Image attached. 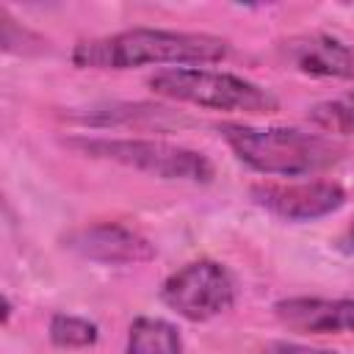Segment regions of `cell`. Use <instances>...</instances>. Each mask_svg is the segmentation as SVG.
<instances>
[{
  "instance_id": "obj_1",
  "label": "cell",
  "mask_w": 354,
  "mask_h": 354,
  "mask_svg": "<svg viewBox=\"0 0 354 354\" xmlns=\"http://www.w3.org/2000/svg\"><path fill=\"white\" fill-rule=\"evenodd\" d=\"M230 55V44L210 33L133 28L100 39L77 41L72 64L80 69H136L147 64H213Z\"/></svg>"
},
{
  "instance_id": "obj_2",
  "label": "cell",
  "mask_w": 354,
  "mask_h": 354,
  "mask_svg": "<svg viewBox=\"0 0 354 354\" xmlns=\"http://www.w3.org/2000/svg\"><path fill=\"white\" fill-rule=\"evenodd\" d=\"M221 136L241 163L266 177H307L343 158V147L332 138L296 127H252L227 122L221 124Z\"/></svg>"
},
{
  "instance_id": "obj_11",
  "label": "cell",
  "mask_w": 354,
  "mask_h": 354,
  "mask_svg": "<svg viewBox=\"0 0 354 354\" xmlns=\"http://www.w3.org/2000/svg\"><path fill=\"white\" fill-rule=\"evenodd\" d=\"M97 337H100V329L88 318L69 315V313H55L50 318V340L61 348H86V346H94Z\"/></svg>"
},
{
  "instance_id": "obj_12",
  "label": "cell",
  "mask_w": 354,
  "mask_h": 354,
  "mask_svg": "<svg viewBox=\"0 0 354 354\" xmlns=\"http://www.w3.org/2000/svg\"><path fill=\"white\" fill-rule=\"evenodd\" d=\"M310 122L326 133L354 136V102H343V100L318 102L310 108Z\"/></svg>"
},
{
  "instance_id": "obj_5",
  "label": "cell",
  "mask_w": 354,
  "mask_h": 354,
  "mask_svg": "<svg viewBox=\"0 0 354 354\" xmlns=\"http://www.w3.org/2000/svg\"><path fill=\"white\" fill-rule=\"evenodd\" d=\"M160 299L185 321L202 324L218 318L235 304V282L221 263L202 257L169 274L160 288Z\"/></svg>"
},
{
  "instance_id": "obj_6",
  "label": "cell",
  "mask_w": 354,
  "mask_h": 354,
  "mask_svg": "<svg viewBox=\"0 0 354 354\" xmlns=\"http://www.w3.org/2000/svg\"><path fill=\"white\" fill-rule=\"evenodd\" d=\"M254 205L285 221H315L346 205V191L329 180L307 183H260L252 188Z\"/></svg>"
},
{
  "instance_id": "obj_9",
  "label": "cell",
  "mask_w": 354,
  "mask_h": 354,
  "mask_svg": "<svg viewBox=\"0 0 354 354\" xmlns=\"http://www.w3.org/2000/svg\"><path fill=\"white\" fill-rule=\"evenodd\" d=\"M285 58L310 77H340L351 80L354 77V50L324 33H310V36H296L282 41Z\"/></svg>"
},
{
  "instance_id": "obj_10",
  "label": "cell",
  "mask_w": 354,
  "mask_h": 354,
  "mask_svg": "<svg viewBox=\"0 0 354 354\" xmlns=\"http://www.w3.org/2000/svg\"><path fill=\"white\" fill-rule=\"evenodd\" d=\"M124 354H183V340L169 321L141 315L130 324Z\"/></svg>"
},
{
  "instance_id": "obj_8",
  "label": "cell",
  "mask_w": 354,
  "mask_h": 354,
  "mask_svg": "<svg viewBox=\"0 0 354 354\" xmlns=\"http://www.w3.org/2000/svg\"><path fill=\"white\" fill-rule=\"evenodd\" d=\"M282 326L301 335H343L354 332V299L293 296L274 304Z\"/></svg>"
},
{
  "instance_id": "obj_4",
  "label": "cell",
  "mask_w": 354,
  "mask_h": 354,
  "mask_svg": "<svg viewBox=\"0 0 354 354\" xmlns=\"http://www.w3.org/2000/svg\"><path fill=\"white\" fill-rule=\"evenodd\" d=\"M69 144L83 155L113 160L160 180L210 183L216 177L213 163L202 152L158 138H75Z\"/></svg>"
},
{
  "instance_id": "obj_7",
  "label": "cell",
  "mask_w": 354,
  "mask_h": 354,
  "mask_svg": "<svg viewBox=\"0 0 354 354\" xmlns=\"http://www.w3.org/2000/svg\"><path fill=\"white\" fill-rule=\"evenodd\" d=\"M64 243L86 260L105 266H136L155 257V246L133 227L116 221H100L80 227L64 238Z\"/></svg>"
},
{
  "instance_id": "obj_13",
  "label": "cell",
  "mask_w": 354,
  "mask_h": 354,
  "mask_svg": "<svg viewBox=\"0 0 354 354\" xmlns=\"http://www.w3.org/2000/svg\"><path fill=\"white\" fill-rule=\"evenodd\" d=\"M263 354H340L332 348H315V346H304V343H290V340H274L263 348Z\"/></svg>"
},
{
  "instance_id": "obj_3",
  "label": "cell",
  "mask_w": 354,
  "mask_h": 354,
  "mask_svg": "<svg viewBox=\"0 0 354 354\" xmlns=\"http://www.w3.org/2000/svg\"><path fill=\"white\" fill-rule=\"evenodd\" d=\"M149 88L160 97L230 113H271L277 111V97L238 75L202 69V66H174L160 69L149 77Z\"/></svg>"
},
{
  "instance_id": "obj_14",
  "label": "cell",
  "mask_w": 354,
  "mask_h": 354,
  "mask_svg": "<svg viewBox=\"0 0 354 354\" xmlns=\"http://www.w3.org/2000/svg\"><path fill=\"white\" fill-rule=\"evenodd\" d=\"M346 243L354 249V221H351V227H348V232H346Z\"/></svg>"
}]
</instances>
